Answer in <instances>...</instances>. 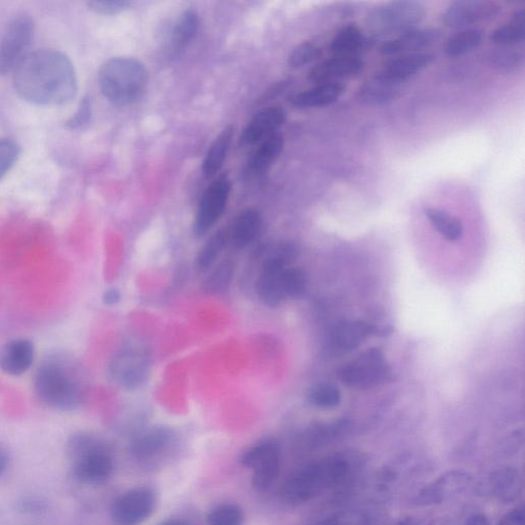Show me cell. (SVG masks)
<instances>
[{"instance_id":"cell-19","label":"cell","mask_w":525,"mask_h":525,"mask_svg":"<svg viewBox=\"0 0 525 525\" xmlns=\"http://www.w3.org/2000/svg\"><path fill=\"white\" fill-rule=\"evenodd\" d=\"M34 357L35 347L30 340H12L0 348V370L7 375L21 376L30 370Z\"/></svg>"},{"instance_id":"cell-4","label":"cell","mask_w":525,"mask_h":525,"mask_svg":"<svg viewBox=\"0 0 525 525\" xmlns=\"http://www.w3.org/2000/svg\"><path fill=\"white\" fill-rule=\"evenodd\" d=\"M98 82L106 100L116 106H130L146 93L149 72L138 59L114 57L101 66Z\"/></svg>"},{"instance_id":"cell-35","label":"cell","mask_w":525,"mask_h":525,"mask_svg":"<svg viewBox=\"0 0 525 525\" xmlns=\"http://www.w3.org/2000/svg\"><path fill=\"white\" fill-rule=\"evenodd\" d=\"M234 274L230 261L220 264L205 282V291L209 294H222L229 288Z\"/></svg>"},{"instance_id":"cell-11","label":"cell","mask_w":525,"mask_h":525,"mask_svg":"<svg viewBox=\"0 0 525 525\" xmlns=\"http://www.w3.org/2000/svg\"><path fill=\"white\" fill-rule=\"evenodd\" d=\"M150 362L148 356L139 350L128 349L117 353L110 362L111 380L121 388H140L148 379Z\"/></svg>"},{"instance_id":"cell-43","label":"cell","mask_w":525,"mask_h":525,"mask_svg":"<svg viewBox=\"0 0 525 525\" xmlns=\"http://www.w3.org/2000/svg\"><path fill=\"white\" fill-rule=\"evenodd\" d=\"M498 525H524V509L522 506L508 512L500 520Z\"/></svg>"},{"instance_id":"cell-23","label":"cell","mask_w":525,"mask_h":525,"mask_svg":"<svg viewBox=\"0 0 525 525\" xmlns=\"http://www.w3.org/2000/svg\"><path fill=\"white\" fill-rule=\"evenodd\" d=\"M344 91V86L339 83L317 85L313 89L294 95L291 103L300 109L325 107L337 102Z\"/></svg>"},{"instance_id":"cell-30","label":"cell","mask_w":525,"mask_h":525,"mask_svg":"<svg viewBox=\"0 0 525 525\" xmlns=\"http://www.w3.org/2000/svg\"><path fill=\"white\" fill-rule=\"evenodd\" d=\"M425 215L432 226L449 241H458L463 236V225L461 221L447 211L437 208H427Z\"/></svg>"},{"instance_id":"cell-31","label":"cell","mask_w":525,"mask_h":525,"mask_svg":"<svg viewBox=\"0 0 525 525\" xmlns=\"http://www.w3.org/2000/svg\"><path fill=\"white\" fill-rule=\"evenodd\" d=\"M524 10H519L512 16L510 24L497 28L491 35L492 42L501 47H510L524 42Z\"/></svg>"},{"instance_id":"cell-37","label":"cell","mask_w":525,"mask_h":525,"mask_svg":"<svg viewBox=\"0 0 525 525\" xmlns=\"http://www.w3.org/2000/svg\"><path fill=\"white\" fill-rule=\"evenodd\" d=\"M20 146L8 139H0V180L15 166L20 156Z\"/></svg>"},{"instance_id":"cell-40","label":"cell","mask_w":525,"mask_h":525,"mask_svg":"<svg viewBox=\"0 0 525 525\" xmlns=\"http://www.w3.org/2000/svg\"><path fill=\"white\" fill-rule=\"evenodd\" d=\"M489 60L495 68L500 70H512L522 66L524 57L522 54L511 50L500 49L492 52Z\"/></svg>"},{"instance_id":"cell-44","label":"cell","mask_w":525,"mask_h":525,"mask_svg":"<svg viewBox=\"0 0 525 525\" xmlns=\"http://www.w3.org/2000/svg\"><path fill=\"white\" fill-rule=\"evenodd\" d=\"M464 525H490V520L486 514L474 513L466 519Z\"/></svg>"},{"instance_id":"cell-29","label":"cell","mask_w":525,"mask_h":525,"mask_svg":"<svg viewBox=\"0 0 525 525\" xmlns=\"http://www.w3.org/2000/svg\"><path fill=\"white\" fill-rule=\"evenodd\" d=\"M366 45L367 39L359 28L355 25H348L335 36L331 50L336 57H356Z\"/></svg>"},{"instance_id":"cell-1","label":"cell","mask_w":525,"mask_h":525,"mask_svg":"<svg viewBox=\"0 0 525 525\" xmlns=\"http://www.w3.org/2000/svg\"><path fill=\"white\" fill-rule=\"evenodd\" d=\"M13 72L16 93L34 105H65L75 98L78 91L74 65L59 51L29 52Z\"/></svg>"},{"instance_id":"cell-22","label":"cell","mask_w":525,"mask_h":525,"mask_svg":"<svg viewBox=\"0 0 525 525\" xmlns=\"http://www.w3.org/2000/svg\"><path fill=\"white\" fill-rule=\"evenodd\" d=\"M171 432L155 427L144 431L132 443V453L138 460L150 459L163 452L171 441Z\"/></svg>"},{"instance_id":"cell-13","label":"cell","mask_w":525,"mask_h":525,"mask_svg":"<svg viewBox=\"0 0 525 525\" xmlns=\"http://www.w3.org/2000/svg\"><path fill=\"white\" fill-rule=\"evenodd\" d=\"M472 481L473 478L467 471H448L422 489L415 502L422 507L442 504L466 492Z\"/></svg>"},{"instance_id":"cell-2","label":"cell","mask_w":525,"mask_h":525,"mask_svg":"<svg viewBox=\"0 0 525 525\" xmlns=\"http://www.w3.org/2000/svg\"><path fill=\"white\" fill-rule=\"evenodd\" d=\"M86 380L79 363L69 353L54 351L40 363L34 376V392L46 407L70 412L86 395Z\"/></svg>"},{"instance_id":"cell-32","label":"cell","mask_w":525,"mask_h":525,"mask_svg":"<svg viewBox=\"0 0 525 525\" xmlns=\"http://www.w3.org/2000/svg\"><path fill=\"white\" fill-rule=\"evenodd\" d=\"M483 42V32L480 29H465L449 39L447 54L450 57H462L478 49Z\"/></svg>"},{"instance_id":"cell-3","label":"cell","mask_w":525,"mask_h":525,"mask_svg":"<svg viewBox=\"0 0 525 525\" xmlns=\"http://www.w3.org/2000/svg\"><path fill=\"white\" fill-rule=\"evenodd\" d=\"M349 470L348 460L341 456L312 462L291 475L281 488V498L290 505L306 503L336 487Z\"/></svg>"},{"instance_id":"cell-47","label":"cell","mask_w":525,"mask_h":525,"mask_svg":"<svg viewBox=\"0 0 525 525\" xmlns=\"http://www.w3.org/2000/svg\"><path fill=\"white\" fill-rule=\"evenodd\" d=\"M158 525H189L187 522L183 521V520H178V519H171V520H167L163 523H160Z\"/></svg>"},{"instance_id":"cell-28","label":"cell","mask_w":525,"mask_h":525,"mask_svg":"<svg viewBox=\"0 0 525 525\" xmlns=\"http://www.w3.org/2000/svg\"><path fill=\"white\" fill-rule=\"evenodd\" d=\"M199 16L193 9L184 11L175 23L171 34V50L174 54L183 51L197 33Z\"/></svg>"},{"instance_id":"cell-42","label":"cell","mask_w":525,"mask_h":525,"mask_svg":"<svg viewBox=\"0 0 525 525\" xmlns=\"http://www.w3.org/2000/svg\"><path fill=\"white\" fill-rule=\"evenodd\" d=\"M17 508L26 515H40L48 511L49 502L39 496H24L17 502Z\"/></svg>"},{"instance_id":"cell-26","label":"cell","mask_w":525,"mask_h":525,"mask_svg":"<svg viewBox=\"0 0 525 525\" xmlns=\"http://www.w3.org/2000/svg\"><path fill=\"white\" fill-rule=\"evenodd\" d=\"M490 483L494 495L501 502H514L521 494V476L512 467H505L495 471L491 476Z\"/></svg>"},{"instance_id":"cell-25","label":"cell","mask_w":525,"mask_h":525,"mask_svg":"<svg viewBox=\"0 0 525 525\" xmlns=\"http://www.w3.org/2000/svg\"><path fill=\"white\" fill-rule=\"evenodd\" d=\"M284 147L285 139L281 134L275 133L266 138L249 161L250 171L257 176L266 173L276 163Z\"/></svg>"},{"instance_id":"cell-7","label":"cell","mask_w":525,"mask_h":525,"mask_svg":"<svg viewBox=\"0 0 525 525\" xmlns=\"http://www.w3.org/2000/svg\"><path fill=\"white\" fill-rule=\"evenodd\" d=\"M342 382L353 389L367 390L392 380L383 352L372 348L351 360L341 371Z\"/></svg>"},{"instance_id":"cell-38","label":"cell","mask_w":525,"mask_h":525,"mask_svg":"<svg viewBox=\"0 0 525 525\" xmlns=\"http://www.w3.org/2000/svg\"><path fill=\"white\" fill-rule=\"evenodd\" d=\"M321 55V49L312 43H303L296 47L289 57V65L294 69H300Z\"/></svg>"},{"instance_id":"cell-34","label":"cell","mask_w":525,"mask_h":525,"mask_svg":"<svg viewBox=\"0 0 525 525\" xmlns=\"http://www.w3.org/2000/svg\"><path fill=\"white\" fill-rule=\"evenodd\" d=\"M341 392L331 383H320L309 390L308 401L310 405L322 410L337 408L341 402Z\"/></svg>"},{"instance_id":"cell-18","label":"cell","mask_w":525,"mask_h":525,"mask_svg":"<svg viewBox=\"0 0 525 525\" xmlns=\"http://www.w3.org/2000/svg\"><path fill=\"white\" fill-rule=\"evenodd\" d=\"M363 69V62L357 57H334L313 67L308 78L317 85L337 84L339 80L351 78Z\"/></svg>"},{"instance_id":"cell-46","label":"cell","mask_w":525,"mask_h":525,"mask_svg":"<svg viewBox=\"0 0 525 525\" xmlns=\"http://www.w3.org/2000/svg\"><path fill=\"white\" fill-rule=\"evenodd\" d=\"M119 299H120V294L117 290H114V289L106 292L104 296V302L108 305H113L117 303Z\"/></svg>"},{"instance_id":"cell-12","label":"cell","mask_w":525,"mask_h":525,"mask_svg":"<svg viewBox=\"0 0 525 525\" xmlns=\"http://www.w3.org/2000/svg\"><path fill=\"white\" fill-rule=\"evenodd\" d=\"M156 497L148 489H136L119 496L111 506L114 525H140L153 513Z\"/></svg>"},{"instance_id":"cell-6","label":"cell","mask_w":525,"mask_h":525,"mask_svg":"<svg viewBox=\"0 0 525 525\" xmlns=\"http://www.w3.org/2000/svg\"><path fill=\"white\" fill-rule=\"evenodd\" d=\"M426 8L413 0H400L380 6L373 10L367 25L373 35L386 37L413 31L424 20Z\"/></svg>"},{"instance_id":"cell-21","label":"cell","mask_w":525,"mask_h":525,"mask_svg":"<svg viewBox=\"0 0 525 525\" xmlns=\"http://www.w3.org/2000/svg\"><path fill=\"white\" fill-rule=\"evenodd\" d=\"M263 218L256 209L240 212L228 230L229 241L236 249H244L252 244L261 232Z\"/></svg>"},{"instance_id":"cell-45","label":"cell","mask_w":525,"mask_h":525,"mask_svg":"<svg viewBox=\"0 0 525 525\" xmlns=\"http://www.w3.org/2000/svg\"><path fill=\"white\" fill-rule=\"evenodd\" d=\"M9 462L10 457L8 452L3 447H0V478H2L7 471Z\"/></svg>"},{"instance_id":"cell-15","label":"cell","mask_w":525,"mask_h":525,"mask_svg":"<svg viewBox=\"0 0 525 525\" xmlns=\"http://www.w3.org/2000/svg\"><path fill=\"white\" fill-rule=\"evenodd\" d=\"M497 3L486 0H459L443 13L442 21L449 28H466L473 24L488 21L499 13Z\"/></svg>"},{"instance_id":"cell-36","label":"cell","mask_w":525,"mask_h":525,"mask_svg":"<svg viewBox=\"0 0 525 525\" xmlns=\"http://www.w3.org/2000/svg\"><path fill=\"white\" fill-rule=\"evenodd\" d=\"M244 515L240 508L233 504L216 507L208 516V525H242Z\"/></svg>"},{"instance_id":"cell-41","label":"cell","mask_w":525,"mask_h":525,"mask_svg":"<svg viewBox=\"0 0 525 525\" xmlns=\"http://www.w3.org/2000/svg\"><path fill=\"white\" fill-rule=\"evenodd\" d=\"M131 5L126 0H92L88 3L89 9L100 15L120 14L129 10Z\"/></svg>"},{"instance_id":"cell-5","label":"cell","mask_w":525,"mask_h":525,"mask_svg":"<svg viewBox=\"0 0 525 525\" xmlns=\"http://www.w3.org/2000/svg\"><path fill=\"white\" fill-rule=\"evenodd\" d=\"M66 457L73 477L80 483L98 486L112 476L111 454L100 439L89 433H75L69 437Z\"/></svg>"},{"instance_id":"cell-17","label":"cell","mask_w":525,"mask_h":525,"mask_svg":"<svg viewBox=\"0 0 525 525\" xmlns=\"http://www.w3.org/2000/svg\"><path fill=\"white\" fill-rule=\"evenodd\" d=\"M441 38L438 29H420L401 34L388 40L380 49L384 56L419 54L436 45Z\"/></svg>"},{"instance_id":"cell-10","label":"cell","mask_w":525,"mask_h":525,"mask_svg":"<svg viewBox=\"0 0 525 525\" xmlns=\"http://www.w3.org/2000/svg\"><path fill=\"white\" fill-rule=\"evenodd\" d=\"M232 189L227 175L216 178L206 189L199 201L195 218V233L203 236L209 232L223 216Z\"/></svg>"},{"instance_id":"cell-27","label":"cell","mask_w":525,"mask_h":525,"mask_svg":"<svg viewBox=\"0 0 525 525\" xmlns=\"http://www.w3.org/2000/svg\"><path fill=\"white\" fill-rule=\"evenodd\" d=\"M234 136V127H226L210 146L203 164L207 179L214 178L222 169Z\"/></svg>"},{"instance_id":"cell-14","label":"cell","mask_w":525,"mask_h":525,"mask_svg":"<svg viewBox=\"0 0 525 525\" xmlns=\"http://www.w3.org/2000/svg\"><path fill=\"white\" fill-rule=\"evenodd\" d=\"M393 329L389 326L371 325L366 321H342L333 329L330 335V344L337 353H349L358 348L367 339L389 337Z\"/></svg>"},{"instance_id":"cell-8","label":"cell","mask_w":525,"mask_h":525,"mask_svg":"<svg viewBox=\"0 0 525 525\" xmlns=\"http://www.w3.org/2000/svg\"><path fill=\"white\" fill-rule=\"evenodd\" d=\"M34 36V22L30 16L19 15L7 26L0 39V76L14 71L29 53Z\"/></svg>"},{"instance_id":"cell-33","label":"cell","mask_w":525,"mask_h":525,"mask_svg":"<svg viewBox=\"0 0 525 525\" xmlns=\"http://www.w3.org/2000/svg\"><path fill=\"white\" fill-rule=\"evenodd\" d=\"M229 242L228 230H219L209 238L197 256V266L201 271L208 270L221 255Z\"/></svg>"},{"instance_id":"cell-20","label":"cell","mask_w":525,"mask_h":525,"mask_svg":"<svg viewBox=\"0 0 525 525\" xmlns=\"http://www.w3.org/2000/svg\"><path fill=\"white\" fill-rule=\"evenodd\" d=\"M434 60L435 57L427 53L397 56L388 61L379 73L391 82L402 86L430 66Z\"/></svg>"},{"instance_id":"cell-9","label":"cell","mask_w":525,"mask_h":525,"mask_svg":"<svg viewBox=\"0 0 525 525\" xmlns=\"http://www.w3.org/2000/svg\"><path fill=\"white\" fill-rule=\"evenodd\" d=\"M281 449L279 443L268 440L257 444L241 456L240 462L254 470L253 487L258 492L268 490L280 472Z\"/></svg>"},{"instance_id":"cell-39","label":"cell","mask_w":525,"mask_h":525,"mask_svg":"<svg viewBox=\"0 0 525 525\" xmlns=\"http://www.w3.org/2000/svg\"><path fill=\"white\" fill-rule=\"evenodd\" d=\"M92 119V102L90 97L80 101L76 112L66 121L65 128L69 131H78L86 128Z\"/></svg>"},{"instance_id":"cell-16","label":"cell","mask_w":525,"mask_h":525,"mask_svg":"<svg viewBox=\"0 0 525 525\" xmlns=\"http://www.w3.org/2000/svg\"><path fill=\"white\" fill-rule=\"evenodd\" d=\"M287 112L279 106L265 108L258 112L250 121L239 142L244 146L256 145L286 124Z\"/></svg>"},{"instance_id":"cell-24","label":"cell","mask_w":525,"mask_h":525,"mask_svg":"<svg viewBox=\"0 0 525 525\" xmlns=\"http://www.w3.org/2000/svg\"><path fill=\"white\" fill-rule=\"evenodd\" d=\"M400 88V85L377 73L360 89L359 99L368 105H387L398 97Z\"/></svg>"}]
</instances>
